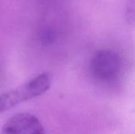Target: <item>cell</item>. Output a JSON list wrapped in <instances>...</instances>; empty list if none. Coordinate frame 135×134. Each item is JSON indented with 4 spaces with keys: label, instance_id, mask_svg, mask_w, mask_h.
I'll list each match as a JSON object with an SVG mask.
<instances>
[{
    "label": "cell",
    "instance_id": "cell-3",
    "mask_svg": "<svg viewBox=\"0 0 135 134\" xmlns=\"http://www.w3.org/2000/svg\"><path fill=\"white\" fill-rule=\"evenodd\" d=\"M1 134H45V131L36 116L28 113H20L5 122Z\"/></svg>",
    "mask_w": 135,
    "mask_h": 134
},
{
    "label": "cell",
    "instance_id": "cell-1",
    "mask_svg": "<svg viewBox=\"0 0 135 134\" xmlns=\"http://www.w3.org/2000/svg\"><path fill=\"white\" fill-rule=\"evenodd\" d=\"M51 76L44 73L18 88L9 90L0 96V115L22 102L45 93L51 87Z\"/></svg>",
    "mask_w": 135,
    "mask_h": 134
},
{
    "label": "cell",
    "instance_id": "cell-2",
    "mask_svg": "<svg viewBox=\"0 0 135 134\" xmlns=\"http://www.w3.org/2000/svg\"><path fill=\"white\" fill-rule=\"evenodd\" d=\"M120 66L118 54L111 50L99 51L91 62V68L95 76L105 81L115 78L120 70Z\"/></svg>",
    "mask_w": 135,
    "mask_h": 134
},
{
    "label": "cell",
    "instance_id": "cell-4",
    "mask_svg": "<svg viewBox=\"0 0 135 134\" xmlns=\"http://www.w3.org/2000/svg\"><path fill=\"white\" fill-rule=\"evenodd\" d=\"M127 22L135 28V0H128L125 12Z\"/></svg>",
    "mask_w": 135,
    "mask_h": 134
},
{
    "label": "cell",
    "instance_id": "cell-5",
    "mask_svg": "<svg viewBox=\"0 0 135 134\" xmlns=\"http://www.w3.org/2000/svg\"><path fill=\"white\" fill-rule=\"evenodd\" d=\"M56 39L55 32L51 28L44 29L40 34V40L44 44H51Z\"/></svg>",
    "mask_w": 135,
    "mask_h": 134
}]
</instances>
